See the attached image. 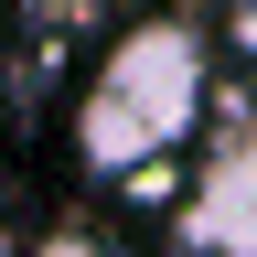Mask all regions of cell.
<instances>
[{
  "mask_svg": "<svg viewBox=\"0 0 257 257\" xmlns=\"http://www.w3.org/2000/svg\"><path fill=\"white\" fill-rule=\"evenodd\" d=\"M204 86H214L204 22H182V11L128 22L118 43L86 64V86H75V161L140 182L150 161H172L193 128H204Z\"/></svg>",
  "mask_w": 257,
  "mask_h": 257,
  "instance_id": "6da1fadb",
  "label": "cell"
},
{
  "mask_svg": "<svg viewBox=\"0 0 257 257\" xmlns=\"http://www.w3.org/2000/svg\"><path fill=\"white\" fill-rule=\"evenodd\" d=\"M182 246L193 257H257V128L225 140L182 193Z\"/></svg>",
  "mask_w": 257,
  "mask_h": 257,
  "instance_id": "7a4b0ae2",
  "label": "cell"
},
{
  "mask_svg": "<svg viewBox=\"0 0 257 257\" xmlns=\"http://www.w3.org/2000/svg\"><path fill=\"white\" fill-rule=\"evenodd\" d=\"M225 43H236V54L257 64V0H225Z\"/></svg>",
  "mask_w": 257,
  "mask_h": 257,
  "instance_id": "3957f363",
  "label": "cell"
},
{
  "mask_svg": "<svg viewBox=\"0 0 257 257\" xmlns=\"http://www.w3.org/2000/svg\"><path fill=\"white\" fill-rule=\"evenodd\" d=\"M43 257H107V246H96L86 225H43Z\"/></svg>",
  "mask_w": 257,
  "mask_h": 257,
  "instance_id": "277c9868",
  "label": "cell"
},
{
  "mask_svg": "<svg viewBox=\"0 0 257 257\" xmlns=\"http://www.w3.org/2000/svg\"><path fill=\"white\" fill-rule=\"evenodd\" d=\"M0 257H22V246H11V236H0Z\"/></svg>",
  "mask_w": 257,
  "mask_h": 257,
  "instance_id": "5b68a950",
  "label": "cell"
}]
</instances>
